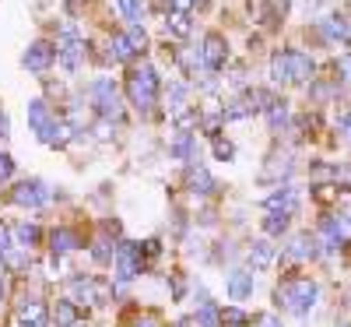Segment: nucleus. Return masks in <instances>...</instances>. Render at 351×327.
<instances>
[{"label": "nucleus", "instance_id": "1", "mask_svg": "<svg viewBox=\"0 0 351 327\" xmlns=\"http://www.w3.org/2000/svg\"><path fill=\"white\" fill-rule=\"evenodd\" d=\"M316 303H319V285H316V278L299 275V271L281 275V282H278V289H274V306H278V310H288L291 317H306Z\"/></svg>", "mask_w": 351, "mask_h": 327}, {"label": "nucleus", "instance_id": "2", "mask_svg": "<svg viewBox=\"0 0 351 327\" xmlns=\"http://www.w3.org/2000/svg\"><path fill=\"white\" fill-rule=\"evenodd\" d=\"M158 92H162V78L152 64H141V67H130L127 74V102L141 113H152L155 102H158Z\"/></svg>", "mask_w": 351, "mask_h": 327}, {"label": "nucleus", "instance_id": "3", "mask_svg": "<svg viewBox=\"0 0 351 327\" xmlns=\"http://www.w3.org/2000/svg\"><path fill=\"white\" fill-rule=\"evenodd\" d=\"M112 264H116V282H123V285L134 282L144 271V247L134 243V240H120V243H116Z\"/></svg>", "mask_w": 351, "mask_h": 327}, {"label": "nucleus", "instance_id": "4", "mask_svg": "<svg viewBox=\"0 0 351 327\" xmlns=\"http://www.w3.org/2000/svg\"><path fill=\"white\" fill-rule=\"evenodd\" d=\"M109 282L92 275H74L67 278V300L71 303H109Z\"/></svg>", "mask_w": 351, "mask_h": 327}, {"label": "nucleus", "instance_id": "5", "mask_svg": "<svg viewBox=\"0 0 351 327\" xmlns=\"http://www.w3.org/2000/svg\"><path fill=\"white\" fill-rule=\"evenodd\" d=\"M92 95H95V109L102 113V120L116 124L123 116V102H120V95H116V84L109 78H99L92 84Z\"/></svg>", "mask_w": 351, "mask_h": 327}, {"label": "nucleus", "instance_id": "6", "mask_svg": "<svg viewBox=\"0 0 351 327\" xmlns=\"http://www.w3.org/2000/svg\"><path fill=\"white\" fill-rule=\"evenodd\" d=\"M319 253H324V247H319V236L316 232H299L291 236V240L285 243V260H295V264H306V260H316Z\"/></svg>", "mask_w": 351, "mask_h": 327}, {"label": "nucleus", "instance_id": "7", "mask_svg": "<svg viewBox=\"0 0 351 327\" xmlns=\"http://www.w3.org/2000/svg\"><path fill=\"white\" fill-rule=\"evenodd\" d=\"M53 64H56V46L46 43V39L32 43V46L21 53V67H25L28 74H46Z\"/></svg>", "mask_w": 351, "mask_h": 327}, {"label": "nucleus", "instance_id": "8", "mask_svg": "<svg viewBox=\"0 0 351 327\" xmlns=\"http://www.w3.org/2000/svg\"><path fill=\"white\" fill-rule=\"evenodd\" d=\"M285 67H288V84H309L316 78V60L306 49H285Z\"/></svg>", "mask_w": 351, "mask_h": 327}, {"label": "nucleus", "instance_id": "9", "mask_svg": "<svg viewBox=\"0 0 351 327\" xmlns=\"http://www.w3.org/2000/svg\"><path fill=\"white\" fill-rule=\"evenodd\" d=\"M14 324L18 327H49V306L39 295H25L14 310Z\"/></svg>", "mask_w": 351, "mask_h": 327}, {"label": "nucleus", "instance_id": "10", "mask_svg": "<svg viewBox=\"0 0 351 327\" xmlns=\"http://www.w3.org/2000/svg\"><path fill=\"white\" fill-rule=\"evenodd\" d=\"M49 201V187L43 180H18L11 187V204L18 207H43Z\"/></svg>", "mask_w": 351, "mask_h": 327}, {"label": "nucleus", "instance_id": "11", "mask_svg": "<svg viewBox=\"0 0 351 327\" xmlns=\"http://www.w3.org/2000/svg\"><path fill=\"white\" fill-rule=\"evenodd\" d=\"M56 120H60V116H56V113L49 109V102H46V99H32V102H28V127L36 131V137H39L43 144L49 141V134H53Z\"/></svg>", "mask_w": 351, "mask_h": 327}, {"label": "nucleus", "instance_id": "12", "mask_svg": "<svg viewBox=\"0 0 351 327\" xmlns=\"http://www.w3.org/2000/svg\"><path fill=\"white\" fill-rule=\"evenodd\" d=\"M200 60H204V71H221L228 64V43L221 32H208L204 36V46H200Z\"/></svg>", "mask_w": 351, "mask_h": 327}, {"label": "nucleus", "instance_id": "13", "mask_svg": "<svg viewBox=\"0 0 351 327\" xmlns=\"http://www.w3.org/2000/svg\"><path fill=\"white\" fill-rule=\"evenodd\" d=\"M253 285H256V278H253L250 267H232V271L225 275V292H228V300H236V303L250 300Z\"/></svg>", "mask_w": 351, "mask_h": 327}, {"label": "nucleus", "instance_id": "14", "mask_svg": "<svg viewBox=\"0 0 351 327\" xmlns=\"http://www.w3.org/2000/svg\"><path fill=\"white\" fill-rule=\"evenodd\" d=\"M263 207L267 212H281V215H299V207H302V197H299V190L295 187H278L271 197H263Z\"/></svg>", "mask_w": 351, "mask_h": 327}, {"label": "nucleus", "instance_id": "15", "mask_svg": "<svg viewBox=\"0 0 351 327\" xmlns=\"http://www.w3.org/2000/svg\"><path fill=\"white\" fill-rule=\"evenodd\" d=\"M81 247H84V240H81V232H77V229H71V225H56V229H49V250H53V257L74 253V250H81Z\"/></svg>", "mask_w": 351, "mask_h": 327}, {"label": "nucleus", "instance_id": "16", "mask_svg": "<svg viewBox=\"0 0 351 327\" xmlns=\"http://www.w3.org/2000/svg\"><path fill=\"white\" fill-rule=\"evenodd\" d=\"M215 176L208 172V169H204V166H186V190L190 194H197V197H208V194H215Z\"/></svg>", "mask_w": 351, "mask_h": 327}, {"label": "nucleus", "instance_id": "17", "mask_svg": "<svg viewBox=\"0 0 351 327\" xmlns=\"http://www.w3.org/2000/svg\"><path fill=\"white\" fill-rule=\"evenodd\" d=\"M169 155L180 162H193L197 159V137L193 131H176V137L169 141Z\"/></svg>", "mask_w": 351, "mask_h": 327}, {"label": "nucleus", "instance_id": "18", "mask_svg": "<svg viewBox=\"0 0 351 327\" xmlns=\"http://www.w3.org/2000/svg\"><path fill=\"white\" fill-rule=\"evenodd\" d=\"M246 257H250V267H253V271H267V267L274 264V257H278V250H274L271 240H256V243H250Z\"/></svg>", "mask_w": 351, "mask_h": 327}, {"label": "nucleus", "instance_id": "19", "mask_svg": "<svg viewBox=\"0 0 351 327\" xmlns=\"http://www.w3.org/2000/svg\"><path fill=\"white\" fill-rule=\"evenodd\" d=\"M134 46H130V39H127V32H112L109 36V43H106V60H116V64H130L134 60Z\"/></svg>", "mask_w": 351, "mask_h": 327}, {"label": "nucleus", "instance_id": "20", "mask_svg": "<svg viewBox=\"0 0 351 327\" xmlns=\"http://www.w3.org/2000/svg\"><path fill=\"white\" fill-rule=\"evenodd\" d=\"M263 116H267V127L271 131H285L288 127V99L271 95L267 102H263Z\"/></svg>", "mask_w": 351, "mask_h": 327}, {"label": "nucleus", "instance_id": "21", "mask_svg": "<svg viewBox=\"0 0 351 327\" xmlns=\"http://www.w3.org/2000/svg\"><path fill=\"white\" fill-rule=\"evenodd\" d=\"M316 28L324 32V39H327V43L348 39V21H344L341 14H327V18H319V21H316Z\"/></svg>", "mask_w": 351, "mask_h": 327}, {"label": "nucleus", "instance_id": "22", "mask_svg": "<svg viewBox=\"0 0 351 327\" xmlns=\"http://www.w3.org/2000/svg\"><path fill=\"white\" fill-rule=\"evenodd\" d=\"M53 317H56V327H77L84 313L77 310V303H71L67 295H64V300H56V310H53Z\"/></svg>", "mask_w": 351, "mask_h": 327}, {"label": "nucleus", "instance_id": "23", "mask_svg": "<svg viewBox=\"0 0 351 327\" xmlns=\"http://www.w3.org/2000/svg\"><path fill=\"white\" fill-rule=\"evenodd\" d=\"M165 32H169V36H176V39H186V36L193 32V21H190V14H183V11H172V14L165 18Z\"/></svg>", "mask_w": 351, "mask_h": 327}, {"label": "nucleus", "instance_id": "24", "mask_svg": "<svg viewBox=\"0 0 351 327\" xmlns=\"http://www.w3.org/2000/svg\"><path fill=\"white\" fill-rule=\"evenodd\" d=\"M43 240V232H39V225H28V222H18L14 225V243L18 247H25V250H32L36 243Z\"/></svg>", "mask_w": 351, "mask_h": 327}, {"label": "nucleus", "instance_id": "25", "mask_svg": "<svg viewBox=\"0 0 351 327\" xmlns=\"http://www.w3.org/2000/svg\"><path fill=\"white\" fill-rule=\"evenodd\" d=\"M263 232H267V236H285L288 232V225H291V215H281V212H267V215H263Z\"/></svg>", "mask_w": 351, "mask_h": 327}, {"label": "nucleus", "instance_id": "26", "mask_svg": "<svg viewBox=\"0 0 351 327\" xmlns=\"http://www.w3.org/2000/svg\"><path fill=\"white\" fill-rule=\"evenodd\" d=\"M92 257H95L99 264H112V257H116V243L109 240V236H95V243H92Z\"/></svg>", "mask_w": 351, "mask_h": 327}, {"label": "nucleus", "instance_id": "27", "mask_svg": "<svg viewBox=\"0 0 351 327\" xmlns=\"http://www.w3.org/2000/svg\"><path fill=\"white\" fill-rule=\"evenodd\" d=\"M197 327H221V310L215 303H204L197 310Z\"/></svg>", "mask_w": 351, "mask_h": 327}, {"label": "nucleus", "instance_id": "28", "mask_svg": "<svg viewBox=\"0 0 351 327\" xmlns=\"http://www.w3.org/2000/svg\"><path fill=\"white\" fill-rule=\"evenodd\" d=\"M221 324L225 327H246V324H253V317L246 310H239V306H225L221 310Z\"/></svg>", "mask_w": 351, "mask_h": 327}, {"label": "nucleus", "instance_id": "29", "mask_svg": "<svg viewBox=\"0 0 351 327\" xmlns=\"http://www.w3.org/2000/svg\"><path fill=\"white\" fill-rule=\"evenodd\" d=\"M183 99H186V84L172 81V84H169V113H172V116H176V113H180V109L186 106Z\"/></svg>", "mask_w": 351, "mask_h": 327}, {"label": "nucleus", "instance_id": "30", "mask_svg": "<svg viewBox=\"0 0 351 327\" xmlns=\"http://www.w3.org/2000/svg\"><path fill=\"white\" fill-rule=\"evenodd\" d=\"M271 81L274 84H288V67H285V49H278L271 56Z\"/></svg>", "mask_w": 351, "mask_h": 327}, {"label": "nucleus", "instance_id": "31", "mask_svg": "<svg viewBox=\"0 0 351 327\" xmlns=\"http://www.w3.org/2000/svg\"><path fill=\"white\" fill-rule=\"evenodd\" d=\"M120 4V11H123V18L130 21V25H137L141 18H144V11H141V0H116Z\"/></svg>", "mask_w": 351, "mask_h": 327}, {"label": "nucleus", "instance_id": "32", "mask_svg": "<svg viewBox=\"0 0 351 327\" xmlns=\"http://www.w3.org/2000/svg\"><path fill=\"white\" fill-rule=\"evenodd\" d=\"M215 159L218 162H232V159H236V144L225 141V137H215Z\"/></svg>", "mask_w": 351, "mask_h": 327}, {"label": "nucleus", "instance_id": "33", "mask_svg": "<svg viewBox=\"0 0 351 327\" xmlns=\"http://www.w3.org/2000/svg\"><path fill=\"white\" fill-rule=\"evenodd\" d=\"M127 39H130L134 53H144V49H148V36H144V28H141V25H130V32H127Z\"/></svg>", "mask_w": 351, "mask_h": 327}, {"label": "nucleus", "instance_id": "34", "mask_svg": "<svg viewBox=\"0 0 351 327\" xmlns=\"http://www.w3.org/2000/svg\"><path fill=\"white\" fill-rule=\"evenodd\" d=\"M11 176H14V159L8 152H0V183H8Z\"/></svg>", "mask_w": 351, "mask_h": 327}, {"label": "nucleus", "instance_id": "35", "mask_svg": "<svg viewBox=\"0 0 351 327\" xmlns=\"http://www.w3.org/2000/svg\"><path fill=\"white\" fill-rule=\"evenodd\" d=\"M11 247H14V236L4 222H0V253H11Z\"/></svg>", "mask_w": 351, "mask_h": 327}, {"label": "nucleus", "instance_id": "36", "mask_svg": "<svg viewBox=\"0 0 351 327\" xmlns=\"http://www.w3.org/2000/svg\"><path fill=\"white\" fill-rule=\"evenodd\" d=\"M334 215H337L341 229H351V204H348V207H341V212H334Z\"/></svg>", "mask_w": 351, "mask_h": 327}, {"label": "nucleus", "instance_id": "37", "mask_svg": "<svg viewBox=\"0 0 351 327\" xmlns=\"http://www.w3.org/2000/svg\"><path fill=\"white\" fill-rule=\"evenodd\" d=\"M169 4H172V11H183V14L193 11V0H169Z\"/></svg>", "mask_w": 351, "mask_h": 327}, {"label": "nucleus", "instance_id": "38", "mask_svg": "<svg viewBox=\"0 0 351 327\" xmlns=\"http://www.w3.org/2000/svg\"><path fill=\"white\" fill-rule=\"evenodd\" d=\"M0 137H11V120H8L4 109H0Z\"/></svg>", "mask_w": 351, "mask_h": 327}, {"label": "nucleus", "instance_id": "39", "mask_svg": "<svg viewBox=\"0 0 351 327\" xmlns=\"http://www.w3.org/2000/svg\"><path fill=\"white\" fill-rule=\"evenodd\" d=\"M256 320H260L263 327H281V320H278L274 313H263V317H256Z\"/></svg>", "mask_w": 351, "mask_h": 327}, {"label": "nucleus", "instance_id": "40", "mask_svg": "<svg viewBox=\"0 0 351 327\" xmlns=\"http://www.w3.org/2000/svg\"><path fill=\"white\" fill-rule=\"evenodd\" d=\"M134 327H155V320L152 317H137V324Z\"/></svg>", "mask_w": 351, "mask_h": 327}, {"label": "nucleus", "instance_id": "41", "mask_svg": "<svg viewBox=\"0 0 351 327\" xmlns=\"http://www.w3.org/2000/svg\"><path fill=\"white\" fill-rule=\"evenodd\" d=\"M0 303H4V275H0Z\"/></svg>", "mask_w": 351, "mask_h": 327}, {"label": "nucleus", "instance_id": "42", "mask_svg": "<svg viewBox=\"0 0 351 327\" xmlns=\"http://www.w3.org/2000/svg\"><path fill=\"white\" fill-rule=\"evenodd\" d=\"M77 8V0H67V11H74Z\"/></svg>", "mask_w": 351, "mask_h": 327}, {"label": "nucleus", "instance_id": "43", "mask_svg": "<svg viewBox=\"0 0 351 327\" xmlns=\"http://www.w3.org/2000/svg\"><path fill=\"white\" fill-rule=\"evenodd\" d=\"M337 327H351V324H348V320H344V324H337Z\"/></svg>", "mask_w": 351, "mask_h": 327}]
</instances>
